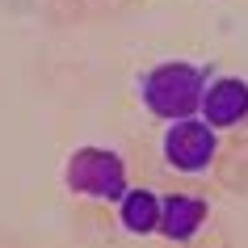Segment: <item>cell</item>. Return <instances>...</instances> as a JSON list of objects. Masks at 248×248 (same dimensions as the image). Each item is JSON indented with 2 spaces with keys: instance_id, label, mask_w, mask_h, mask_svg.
I'll return each mask as SVG.
<instances>
[{
  "instance_id": "8992f818",
  "label": "cell",
  "mask_w": 248,
  "mask_h": 248,
  "mask_svg": "<svg viewBox=\"0 0 248 248\" xmlns=\"http://www.w3.org/2000/svg\"><path fill=\"white\" fill-rule=\"evenodd\" d=\"M164 194H152V189H126V198L118 202V219H122V227L131 235H152V232H160V202Z\"/></svg>"
},
{
  "instance_id": "277c9868",
  "label": "cell",
  "mask_w": 248,
  "mask_h": 248,
  "mask_svg": "<svg viewBox=\"0 0 248 248\" xmlns=\"http://www.w3.org/2000/svg\"><path fill=\"white\" fill-rule=\"evenodd\" d=\"M202 118H206L215 131L223 126H240L248 118V80L240 76H215L202 101Z\"/></svg>"
},
{
  "instance_id": "7a4b0ae2",
  "label": "cell",
  "mask_w": 248,
  "mask_h": 248,
  "mask_svg": "<svg viewBox=\"0 0 248 248\" xmlns=\"http://www.w3.org/2000/svg\"><path fill=\"white\" fill-rule=\"evenodd\" d=\"M63 185L72 194L84 198H101V202H122L126 198V160L118 156L114 147H76L63 160Z\"/></svg>"
},
{
  "instance_id": "6da1fadb",
  "label": "cell",
  "mask_w": 248,
  "mask_h": 248,
  "mask_svg": "<svg viewBox=\"0 0 248 248\" xmlns=\"http://www.w3.org/2000/svg\"><path fill=\"white\" fill-rule=\"evenodd\" d=\"M206 89H210V67L189 63V59H164L139 76V97H143L147 114L164 118V122L198 118Z\"/></svg>"
},
{
  "instance_id": "3957f363",
  "label": "cell",
  "mask_w": 248,
  "mask_h": 248,
  "mask_svg": "<svg viewBox=\"0 0 248 248\" xmlns=\"http://www.w3.org/2000/svg\"><path fill=\"white\" fill-rule=\"evenodd\" d=\"M160 147H164L169 169L202 172L210 160H215V152H219V135H215V126H210L206 118H181V122H169Z\"/></svg>"
},
{
  "instance_id": "5b68a950",
  "label": "cell",
  "mask_w": 248,
  "mask_h": 248,
  "mask_svg": "<svg viewBox=\"0 0 248 248\" xmlns=\"http://www.w3.org/2000/svg\"><path fill=\"white\" fill-rule=\"evenodd\" d=\"M160 202H164L160 206V235L172 240V244H189L210 215L206 198H198V194H164Z\"/></svg>"
}]
</instances>
